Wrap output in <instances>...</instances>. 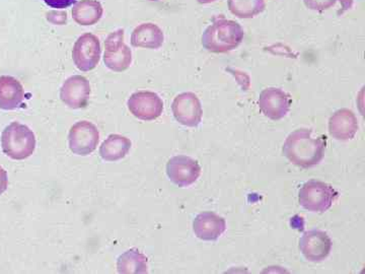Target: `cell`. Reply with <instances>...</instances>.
Masks as SVG:
<instances>
[{
	"mask_svg": "<svg viewBox=\"0 0 365 274\" xmlns=\"http://www.w3.org/2000/svg\"><path fill=\"white\" fill-rule=\"evenodd\" d=\"M175 119L186 127H197L202 121L203 110L200 100L195 93H182L175 98L172 104Z\"/></svg>",
	"mask_w": 365,
	"mask_h": 274,
	"instance_id": "cell-9",
	"label": "cell"
},
{
	"mask_svg": "<svg viewBox=\"0 0 365 274\" xmlns=\"http://www.w3.org/2000/svg\"><path fill=\"white\" fill-rule=\"evenodd\" d=\"M244 36V30L237 21L218 19L204 31L201 43L209 52L227 53L237 49Z\"/></svg>",
	"mask_w": 365,
	"mask_h": 274,
	"instance_id": "cell-2",
	"label": "cell"
},
{
	"mask_svg": "<svg viewBox=\"0 0 365 274\" xmlns=\"http://www.w3.org/2000/svg\"><path fill=\"white\" fill-rule=\"evenodd\" d=\"M25 91L18 79L14 76H0V109L11 111L23 105Z\"/></svg>",
	"mask_w": 365,
	"mask_h": 274,
	"instance_id": "cell-16",
	"label": "cell"
},
{
	"mask_svg": "<svg viewBox=\"0 0 365 274\" xmlns=\"http://www.w3.org/2000/svg\"><path fill=\"white\" fill-rule=\"evenodd\" d=\"M127 106L131 114L143 121L157 120L163 112V100L153 91H140L132 93Z\"/></svg>",
	"mask_w": 365,
	"mask_h": 274,
	"instance_id": "cell-8",
	"label": "cell"
},
{
	"mask_svg": "<svg viewBox=\"0 0 365 274\" xmlns=\"http://www.w3.org/2000/svg\"><path fill=\"white\" fill-rule=\"evenodd\" d=\"M338 191L325 182L311 180L304 183L299 192V203L306 210L323 213L332 208L338 198Z\"/></svg>",
	"mask_w": 365,
	"mask_h": 274,
	"instance_id": "cell-4",
	"label": "cell"
},
{
	"mask_svg": "<svg viewBox=\"0 0 365 274\" xmlns=\"http://www.w3.org/2000/svg\"><path fill=\"white\" fill-rule=\"evenodd\" d=\"M299 250L307 260L321 262L330 255L332 240L323 230H309L300 238Z\"/></svg>",
	"mask_w": 365,
	"mask_h": 274,
	"instance_id": "cell-12",
	"label": "cell"
},
{
	"mask_svg": "<svg viewBox=\"0 0 365 274\" xmlns=\"http://www.w3.org/2000/svg\"><path fill=\"white\" fill-rule=\"evenodd\" d=\"M105 66L114 72H123L130 67L132 52L124 43V31L110 34L105 41Z\"/></svg>",
	"mask_w": 365,
	"mask_h": 274,
	"instance_id": "cell-5",
	"label": "cell"
},
{
	"mask_svg": "<svg viewBox=\"0 0 365 274\" xmlns=\"http://www.w3.org/2000/svg\"><path fill=\"white\" fill-rule=\"evenodd\" d=\"M148 257L139 250L130 249L120 255L117 260L118 273L138 274L148 273Z\"/></svg>",
	"mask_w": 365,
	"mask_h": 274,
	"instance_id": "cell-20",
	"label": "cell"
},
{
	"mask_svg": "<svg viewBox=\"0 0 365 274\" xmlns=\"http://www.w3.org/2000/svg\"><path fill=\"white\" fill-rule=\"evenodd\" d=\"M35 134L26 125L13 122L1 134V148L4 155L16 161L30 158L36 150Z\"/></svg>",
	"mask_w": 365,
	"mask_h": 274,
	"instance_id": "cell-3",
	"label": "cell"
},
{
	"mask_svg": "<svg viewBox=\"0 0 365 274\" xmlns=\"http://www.w3.org/2000/svg\"><path fill=\"white\" fill-rule=\"evenodd\" d=\"M7 186H9L7 172L4 168L0 167V196H2L6 191Z\"/></svg>",
	"mask_w": 365,
	"mask_h": 274,
	"instance_id": "cell-25",
	"label": "cell"
},
{
	"mask_svg": "<svg viewBox=\"0 0 365 274\" xmlns=\"http://www.w3.org/2000/svg\"><path fill=\"white\" fill-rule=\"evenodd\" d=\"M326 146V136L314 134L311 129H297L287 136L282 153L297 167L309 169L322 162Z\"/></svg>",
	"mask_w": 365,
	"mask_h": 274,
	"instance_id": "cell-1",
	"label": "cell"
},
{
	"mask_svg": "<svg viewBox=\"0 0 365 274\" xmlns=\"http://www.w3.org/2000/svg\"><path fill=\"white\" fill-rule=\"evenodd\" d=\"M230 13L240 19H252L265 11V0H228Z\"/></svg>",
	"mask_w": 365,
	"mask_h": 274,
	"instance_id": "cell-21",
	"label": "cell"
},
{
	"mask_svg": "<svg viewBox=\"0 0 365 274\" xmlns=\"http://www.w3.org/2000/svg\"><path fill=\"white\" fill-rule=\"evenodd\" d=\"M304 2L307 9L311 11H319V13L331 9L337 2H340L341 9L338 11V16L344 14L353 6V0H304Z\"/></svg>",
	"mask_w": 365,
	"mask_h": 274,
	"instance_id": "cell-22",
	"label": "cell"
},
{
	"mask_svg": "<svg viewBox=\"0 0 365 274\" xmlns=\"http://www.w3.org/2000/svg\"><path fill=\"white\" fill-rule=\"evenodd\" d=\"M100 40L93 34H85L76 41L72 50V59L79 71L86 72L93 71L100 62Z\"/></svg>",
	"mask_w": 365,
	"mask_h": 274,
	"instance_id": "cell-7",
	"label": "cell"
},
{
	"mask_svg": "<svg viewBox=\"0 0 365 274\" xmlns=\"http://www.w3.org/2000/svg\"><path fill=\"white\" fill-rule=\"evenodd\" d=\"M100 141V133L97 126L88 121H79L73 125L69 131L68 144L69 150L74 155H91L97 150Z\"/></svg>",
	"mask_w": 365,
	"mask_h": 274,
	"instance_id": "cell-6",
	"label": "cell"
},
{
	"mask_svg": "<svg viewBox=\"0 0 365 274\" xmlns=\"http://www.w3.org/2000/svg\"><path fill=\"white\" fill-rule=\"evenodd\" d=\"M76 0H44L47 6L52 7V9H64L72 6Z\"/></svg>",
	"mask_w": 365,
	"mask_h": 274,
	"instance_id": "cell-24",
	"label": "cell"
},
{
	"mask_svg": "<svg viewBox=\"0 0 365 274\" xmlns=\"http://www.w3.org/2000/svg\"><path fill=\"white\" fill-rule=\"evenodd\" d=\"M102 4L97 0H81L72 9V18L81 26H93L102 19Z\"/></svg>",
	"mask_w": 365,
	"mask_h": 274,
	"instance_id": "cell-19",
	"label": "cell"
},
{
	"mask_svg": "<svg viewBox=\"0 0 365 274\" xmlns=\"http://www.w3.org/2000/svg\"><path fill=\"white\" fill-rule=\"evenodd\" d=\"M261 112L273 121L283 119L292 108V97L287 91L277 88H268L261 91L258 101Z\"/></svg>",
	"mask_w": 365,
	"mask_h": 274,
	"instance_id": "cell-11",
	"label": "cell"
},
{
	"mask_svg": "<svg viewBox=\"0 0 365 274\" xmlns=\"http://www.w3.org/2000/svg\"><path fill=\"white\" fill-rule=\"evenodd\" d=\"M91 97L90 81L81 76L67 78L60 90V98L71 109H83Z\"/></svg>",
	"mask_w": 365,
	"mask_h": 274,
	"instance_id": "cell-13",
	"label": "cell"
},
{
	"mask_svg": "<svg viewBox=\"0 0 365 274\" xmlns=\"http://www.w3.org/2000/svg\"><path fill=\"white\" fill-rule=\"evenodd\" d=\"M150 1H158V0H150Z\"/></svg>",
	"mask_w": 365,
	"mask_h": 274,
	"instance_id": "cell-27",
	"label": "cell"
},
{
	"mask_svg": "<svg viewBox=\"0 0 365 274\" xmlns=\"http://www.w3.org/2000/svg\"><path fill=\"white\" fill-rule=\"evenodd\" d=\"M200 4H211V2H215L216 0H197Z\"/></svg>",
	"mask_w": 365,
	"mask_h": 274,
	"instance_id": "cell-26",
	"label": "cell"
},
{
	"mask_svg": "<svg viewBox=\"0 0 365 274\" xmlns=\"http://www.w3.org/2000/svg\"><path fill=\"white\" fill-rule=\"evenodd\" d=\"M50 14H48V21L50 23L54 24V25H63L67 21V14L66 11H51Z\"/></svg>",
	"mask_w": 365,
	"mask_h": 274,
	"instance_id": "cell-23",
	"label": "cell"
},
{
	"mask_svg": "<svg viewBox=\"0 0 365 274\" xmlns=\"http://www.w3.org/2000/svg\"><path fill=\"white\" fill-rule=\"evenodd\" d=\"M359 128V120L349 109L338 110L329 120V132L337 141H346L354 138Z\"/></svg>",
	"mask_w": 365,
	"mask_h": 274,
	"instance_id": "cell-15",
	"label": "cell"
},
{
	"mask_svg": "<svg viewBox=\"0 0 365 274\" xmlns=\"http://www.w3.org/2000/svg\"><path fill=\"white\" fill-rule=\"evenodd\" d=\"M165 41V35L160 26L153 23L141 24L134 29L131 35V45L136 48L160 49Z\"/></svg>",
	"mask_w": 365,
	"mask_h": 274,
	"instance_id": "cell-17",
	"label": "cell"
},
{
	"mask_svg": "<svg viewBox=\"0 0 365 274\" xmlns=\"http://www.w3.org/2000/svg\"><path fill=\"white\" fill-rule=\"evenodd\" d=\"M131 146L130 139L119 134H111L101 146L100 156L105 162H117L128 155Z\"/></svg>",
	"mask_w": 365,
	"mask_h": 274,
	"instance_id": "cell-18",
	"label": "cell"
},
{
	"mask_svg": "<svg viewBox=\"0 0 365 274\" xmlns=\"http://www.w3.org/2000/svg\"><path fill=\"white\" fill-rule=\"evenodd\" d=\"M167 175L170 181L178 187H189L200 177L201 167L194 158L176 156L167 163Z\"/></svg>",
	"mask_w": 365,
	"mask_h": 274,
	"instance_id": "cell-10",
	"label": "cell"
},
{
	"mask_svg": "<svg viewBox=\"0 0 365 274\" xmlns=\"http://www.w3.org/2000/svg\"><path fill=\"white\" fill-rule=\"evenodd\" d=\"M227 230V223L222 216L211 211L199 213L193 220L194 234L202 241H216Z\"/></svg>",
	"mask_w": 365,
	"mask_h": 274,
	"instance_id": "cell-14",
	"label": "cell"
}]
</instances>
